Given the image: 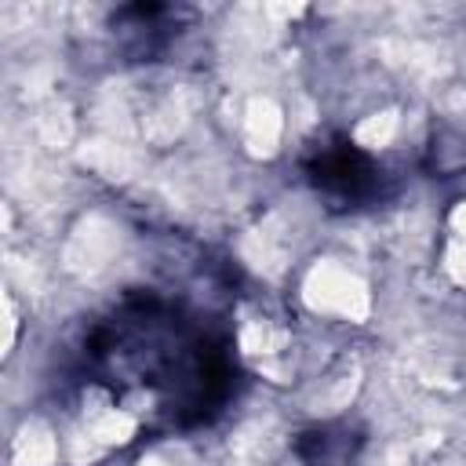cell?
Returning a JSON list of instances; mask_svg holds the SVG:
<instances>
[{"label": "cell", "mask_w": 466, "mask_h": 466, "mask_svg": "<svg viewBox=\"0 0 466 466\" xmlns=\"http://www.w3.org/2000/svg\"><path fill=\"white\" fill-rule=\"evenodd\" d=\"M306 175L317 193L342 208L368 204L379 193V164L353 142H324L306 160Z\"/></svg>", "instance_id": "1"}, {"label": "cell", "mask_w": 466, "mask_h": 466, "mask_svg": "<svg viewBox=\"0 0 466 466\" xmlns=\"http://www.w3.org/2000/svg\"><path fill=\"white\" fill-rule=\"evenodd\" d=\"M364 448V430L350 419L317 422L295 437V455L306 466H350Z\"/></svg>", "instance_id": "2"}]
</instances>
